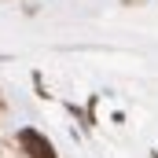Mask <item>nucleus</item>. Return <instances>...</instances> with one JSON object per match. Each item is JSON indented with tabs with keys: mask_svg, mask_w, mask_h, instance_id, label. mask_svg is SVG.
I'll list each match as a JSON object with an SVG mask.
<instances>
[{
	"mask_svg": "<svg viewBox=\"0 0 158 158\" xmlns=\"http://www.w3.org/2000/svg\"><path fill=\"white\" fill-rule=\"evenodd\" d=\"M19 147L26 151V158H59L55 147H52V140L40 136L37 129H19Z\"/></svg>",
	"mask_w": 158,
	"mask_h": 158,
	"instance_id": "f257e3e1",
	"label": "nucleus"
}]
</instances>
